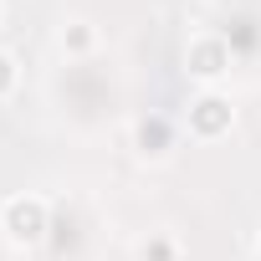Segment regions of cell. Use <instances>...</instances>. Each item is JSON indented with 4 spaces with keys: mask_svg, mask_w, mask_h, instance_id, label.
<instances>
[{
    "mask_svg": "<svg viewBox=\"0 0 261 261\" xmlns=\"http://www.w3.org/2000/svg\"><path fill=\"white\" fill-rule=\"evenodd\" d=\"M0 230H6L16 246H36V241H46V230H51V210H46V200H41V195H11L6 205H0Z\"/></svg>",
    "mask_w": 261,
    "mask_h": 261,
    "instance_id": "6da1fadb",
    "label": "cell"
},
{
    "mask_svg": "<svg viewBox=\"0 0 261 261\" xmlns=\"http://www.w3.org/2000/svg\"><path fill=\"white\" fill-rule=\"evenodd\" d=\"M185 72L205 87H215L225 72H230V41L225 36H195L185 46Z\"/></svg>",
    "mask_w": 261,
    "mask_h": 261,
    "instance_id": "7a4b0ae2",
    "label": "cell"
},
{
    "mask_svg": "<svg viewBox=\"0 0 261 261\" xmlns=\"http://www.w3.org/2000/svg\"><path fill=\"white\" fill-rule=\"evenodd\" d=\"M230 123H236V108H230V97H220L215 87H205V92L190 102V134H195V139H220V134H230Z\"/></svg>",
    "mask_w": 261,
    "mask_h": 261,
    "instance_id": "3957f363",
    "label": "cell"
},
{
    "mask_svg": "<svg viewBox=\"0 0 261 261\" xmlns=\"http://www.w3.org/2000/svg\"><path fill=\"white\" fill-rule=\"evenodd\" d=\"M169 149H174V128H169V118L149 113V118L134 123V154H139V159H169Z\"/></svg>",
    "mask_w": 261,
    "mask_h": 261,
    "instance_id": "277c9868",
    "label": "cell"
},
{
    "mask_svg": "<svg viewBox=\"0 0 261 261\" xmlns=\"http://www.w3.org/2000/svg\"><path fill=\"white\" fill-rule=\"evenodd\" d=\"M97 46V31H92V21H67L62 26V51H72V57H87Z\"/></svg>",
    "mask_w": 261,
    "mask_h": 261,
    "instance_id": "5b68a950",
    "label": "cell"
},
{
    "mask_svg": "<svg viewBox=\"0 0 261 261\" xmlns=\"http://www.w3.org/2000/svg\"><path fill=\"white\" fill-rule=\"evenodd\" d=\"M174 256H179L174 236H149V241L139 246V261H174Z\"/></svg>",
    "mask_w": 261,
    "mask_h": 261,
    "instance_id": "8992f818",
    "label": "cell"
},
{
    "mask_svg": "<svg viewBox=\"0 0 261 261\" xmlns=\"http://www.w3.org/2000/svg\"><path fill=\"white\" fill-rule=\"evenodd\" d=\"M16 92V57L0 51V97H11Z\"/></svg>",
    "mask_w": 261,
    "mask_h": 261,
    "instance_id": "52a82bcc",
    "label": "cell"
},
{
    "mask_svg": "<svg viewBox=\"0 0 261 261\" xmlns=\"http://www.w3.org/2000/svg\"><path fill=\"white\" fill-rule=\"evenodd\" d=\"M256 246H261V241H256Z\"/></svg>",
    "mask_w": 261,
    "mask_h": 261,
    "instance_id": "ba28073f",
    "label": "cell"
}]
</instances>
